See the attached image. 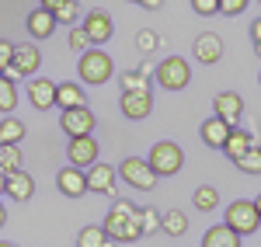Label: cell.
I'll list each match as a JSON object with an SVG mask.
<instances>
[{
    "mask_svg": "<svg viewBox=\"0 0 261 247\" xmlns=\"http://www.w3.org/2000/svg\"><path fill=\"white\" fill-rule=\"evenodd\" d=\"M101 227L112 237V244H136L140 240V209L129 199H115Z\"/></svg>",
    "mask_w": 261,
    "mask_h": 247,
    "instance_id": "1",
    "label": "cell"
},
{
    "mask_svg": "<svg viewBox=\"0 0 261 247\" xmlns=\"http://www.w3.org/2000/svg\"><path fill=\"white\" fill-rule=\"evenodd\" d=\"M112 56L101 49V45H91V49H84L81 60H77V73H81L84 84H91V87H101V84L112 80Z\"/></svg>",
    "mask_w": 261,
    "mask_h": 247,
    "instance_id": "2",
    "label": "cell"
},
{
    "mask_svg": "<svg viewBox=\"0 0 261 247\" xmlns=\"http://www.w3.org/2000/svg\"><path fill=\"white\" fill-rule=\"evenodd\" d=\"M153 77H157V84L164 91H185L192 84V63L185 56H167V60H161L153 66Z\"/></svg>",
    "mask_w": 261,
    "mask_h": 247,
    "instance_id": "3",
    "label": "cell"
},
{
    "mask_svg": "<svg viewBox=\"0 0 261 247\" xmlns=\"http://www.w3.org/2000/svg\"><path fill=\"white\" fill-rule=\"evenodd\" d=\"M115 171H119L122 181L129 188H136V191H153V188H157V171L150 167L146 157H125Z\"/></svg>",
    "mask_w": 261,
    "mask_h": 247,
    "instance_id": "4",
    "label": "cell"
},
{
    "mask_svg": "<svg viewBox=\"0 0 261 247\" xmlns=\"http://www.w3.org/2000/svg\"><path fill=\"white\" fill-rule=\"evenodd\" d=\"M150 167L157 171V178H174L181 167H185V153H181L178 143H171V140H161V143H153L150 150Z\"/></svg>",
    "mask_w": 261,
    "mask_h": 247,
    "instance_id": "5",
    "label": "cell"
},
{
    "mask_svg": "<svg viewBox=\"0 0 261 247\" xmlns=\"http://www.w3.org/2000/svg\"><path fill=\"white\" fill-rule=\"evenodd\" d=\"M223 223L233 230V233H241V237H251V233H258L261 216H258V209H254V202L237 199V202L226 206V219H223Z\"/></svg>",
    "mask_w": 261,
    "mask_h": 247,
    "instance_id": "6",
    "label": "cell"
},
{
    "mask_svg": "<svg viewBox=\"0 0 261 247\" xmlns=\"http://www.w3.org/2000/svg\"><path fill=\"white\" fill-rule=\"evenodd\" d=\"M94 125H98V119H94V112H91L87 104L60 112V129L70 136V140H73V136H91V132H94Z\"/></svg>",
    "mask_w": 261,
    "mask_h": 247,
    "instance_id": "7",
    "label": "cell"
},
{
    "mask_svg": "<svg viewBox=\"0 0 261 247\" xmlns=\"http://www.w3.org/2000/svg\"><path fill=\"white\" fill-rule=\"evenodd\" d=\"M84 174H87V191H91V195H115L119 171H115L112 164H101V160H98V164L87 167Z\"/></svg>",
    "mask_w": 261,
    "mask_h": 247,
    "instance_id": "8",
    "label": "cell"
},
{
    "mask_svg": "<svg viewBox=\"0 0 261 247\" xmlns=\"http://www.w3.org/2000/svg\"><path fill=\"white\" fill-rule=\"evenodd\" d=\"M98 157H101V146L94 136H73L70 146H66V160L73 167H91L98 164Z\"/></svg>",
    "mask_w": 261,
    "mask_h": 247,
    "instance_id": "9",
    "label": "cell"
},
{
    "mask_svg": "<svg viewBox=\"0 0 261 247\" xmlns=\"http://www.w3.org/2000/svg\"><path fill=\"white\" fill-rule=\"evenodd\" d=\"M81 28L87 32L91 45H105V42H112V35H115V24H112V18L105 11H87Z\"/></svg>",
    "mask_w": 261,
    "mask_h": 247,
    "instance_id": "10",
    "label": "cell"
},
{
    "mask_svg": "<svg viewBox=\"0 0 261 247\" xmlns=\"http://www.w3.org/2000/svg\"><path fill=\"white\" fill-rule=\"evenodd\" d=\"M213 112H216V119H223L230 129H233V125H241V119H244L241 94H233V91H220V94L213 98Z\"/></svg>",
    "mask_w": 261,
    "mask_h": 247,
    "instance_id": "11",
    "label": "cell"
},
{
    "mask_svg": "<svg viewBox=\"0 0 261 247\" xmlns=\"http://www.w3.org/2000/svg\"><path fill=\"white\" fill-rule=\"evenodd\" d=\"M119 108H122L125 119L140 122V119H146V115L153 112V94H150V91H122Z\"/></svg>",
    "mask_w": 261,
    "mask_h": 247,
    "instance_id": "12",
    "label": "cell"
},
{
    "mask_svg": "<svg viewBox=\"0 0 261 247\" xmlns=\"http://www.w3.org/2000/svg\"><path fill=\"white\" fill-rule=\"evenodd\" d=\"M28 101L39 112L56 108V80H49V77H28Z\"/></svg>",
    "mask_w": 261,
    "mask_h": 247,
    "instance_id": "13",
    "label": "cell"
},
{
    "mask_svg": "<svg viewBox=\"0 0 261 247\" xmlns=\"http://www.w3.org/2000/svg\"><path fill=\"white\" fill-rule=\"evenodd\" d=\"M192 56L199 63H205V66H213V63L223 60V39L216 35V32H202V35H195V42H192Z\"/></svg>",
    "mask_w": 261,
    "mask_h": 247,
    "instance_id": "14",
    "label": "cell"
},
{
    "mask_svg": "<svg viewBox=\"0 0 261 247\" xmlns=\"http://www.w3.org/2000/svg\"><path fill=\"white\" fill-rule=\"evenodd\" d=\"M4 195H11L14 202H28L32 195H35V178L21 167V171H11V174H4Z\"/></svg>",
    "mask_w": 261,
    "mask_h": 247,
    "instance_id": "15",
    "label": "cell"
},
{
    "mask_svg": "<svg viewBox=\"0 0 261 247\" xmlns=\"http://www.w3.org/2000/svg\"><path fill=\"white\" fill-rule=\"evenodd\" d=\"M56 185L66 199H84L87 195V174H84V167H63L60 174H56Z\"/></svg>",
    "mask_w": 261,
    "mask_h": 247,
    "instance_id": "16",
    "label": "cell"
},
{
    "mask_svg": "<svg viewBox=\"0 0 261 247\" xmlns=\"http://www.w3.org/2000/svg\"><path fill=\"white\" fill-rule=\"evenodd\" d=\"M24 28H28V35H32L35 42L53 39V32H56V14H53V11H45V7H35V11H28Z\"/></svg>",
    "mask_w": 261,
    "mask_h": 247,
    "instance_id": "17",
    "label": "cell"
},
{
    "mask_svg": "<svg viewBox=\"0 0 261 247\" xmlns=\"http://www.w3.org/2000/svg\"><path fill=\"white\" fill-rule=\"evenodd\" d=\"M14 66H18L24 77H35L39 73V66H42V52H39V45H32V42H21V45H14Z\"/></svg>",
    "mask_w": 261,
    "mask_h": 247,
    "instance_id": "18",
    "label": "cell"
},
{
    "mask_svg": "<svg viewBox=\"0 0 261 247\" xmlns=\"http://www.w3.org/2000/svg\"><path fill=\"white\" fill-rule=\"evenodd\" d=\"M254 143H258V140H254L247 129L233 125V129H230V136H226V143H223V153H226L230 160H241V157H244V153H247Z\"/></svg>",
    "mask_w": 261,
    "mask_h": 247,
    "instance_id": "19",
    "label": "cell"
},
{
    "mask_svg": "<svg viewBox=\"0 0 261 247\" xmlns=\"http://www.w3.org/2000/svg\"><path fill=\"white\" fill-rule=\"evenodd\" d=\"M81 104H87L81 84H73V80H60L56 84V108H60V112H66V108H81Z\"/></svg>",
    "mask_w": 261,
    "mask_h": 247,
    "instance_id": "20",
    "label": "cell"
},
{
    "mask_svg": "<svg viewBox=\"0 0 261 247\" xmlns=\"http://www.w3.org/2000/svg\"><path fill=\"white\" fill-rule=\"evenodd\" d=\"M199 136H202V143L205 146H213V150H223V143H226V136H230V125L223 122V119H205L199 129Z\"/></svg>",
    "mask_w": 261,
    "mask_h": 247,
    "instance_id": "21",
    "label": "cell"
},
{
    "mask_svg": "<svg viewBox=\"0 0 261 247\" xmlns=\"http://www.w3.org/2000/svg\"><path fill=\"white\" fill-rule=\"evenodd\" d=\"M202 247H241V233H233L226 223H216V227L205 230Z\"/></svg>",
    "mask_w": 261,
    "mask_h": 247,
    "instance_id": "22",
    "label": "cell"
},
{
    "mask_svg": "<svg viewBox=\"0 0 261 247\" xmlns=\"http://www.w3.org/2000/svg\"><path fill=\"white\" fill-rule=\"evenodd\" d=\"M21 140H24V122L14 115L0 119V146H18Z\"/></svg>",
    "mask_w": 261,
    "mask_h": 247,
    "instance_id": "23",
    "label": "cell"
},
{
    "mask_svg": "<svg viewBox=\"0 0 261 247\" xmlns=\"http://www.w3.org/2000/svg\"><path fill=\"white\" fill-rule=\"evenodd\" d=\"M188 230V216L181 212V209H167V212H161V233H167V237H181Z\"/></svg>",
    "mask_w": 261,
    "mask_h": 247,
    "instance_id": "24",
    "label": "cell"
},
{
    "mask_svg": "<svg viewBox=\"0 0 261 247\" xmlns=\"http://www.w3.org/2000/svg\"><path fill=\"white\" fill-rule=\"evenodd\" d=\"M77 247H112V237L105 233V227H84L77 233Z\"/></svg>",
    "mask_w": 261,
    "mask_h": 247,
    "instance_id": "25",
    "label": "cell"
},
{
    "mask_svg": "<svg viewBox=\"0 0 261 247\" xmlns=\"http://www.w3.org/2000/svg\"><path fill=\"white\" fill-rule=\"evenodd\" d=\"M192 202H195L199 212H213V209L220 206V191H216L213 185H199V188H195V195H192Z\"/></svg>",
    "mask_w": 261,
    "mask_h": 247,
    "instance_id": "26",
    "label": "cell"
},
{
    "mask_svg": "<svg viewBox=\"0 0 261 247\" xmlns=\"http://www.w3.org/2000/svg\"><path fill=\"white\" fill-rule=\"evenodd\" d=\"M153 233H161V209L143 206L140 209V237H153Z\"/></svg>",
    "mask_w": 261,
    "mask_h": 247,
    "instance_id": "27",
    "label": "cell"
},
{
    "mask_svg": "<svg viewBox=\"0 0 261 247\" xmlns=\"http://www.w3.org/2000/svg\"><path fill=\"white\" fill-rule=\"evenodd\" d=\"M18 108V84H11L0 73V112H14Z\"/></svg>",
    "mask_w": 261,
    "mask_h": 247,
    "instance_id": "28",
    "label": "cell"
},
{
    "mask_svg": "<svg viewBox=\"0 0 261 247\" xmlns=\"http://www.w3.org/2000/svg\"><path fill=\"white\" fill-rule=\"evenodd\" d=\"M157 45H161V35H157L153 28H140V32H136V49H140L143 56H153Z\"/></svg>",
    "mask_w": 261,
    "mask_h": 247,
    "instance_id": "29",
    "label": "cell"
},
{
    "mask_svg": "<svg viewBox=\"0 0 261 247\" xmlns=\"http://www.w3.org/2000/svg\"><path fill=\"white\" fill-rule=\"evenodd\" d=\"M122 91H150V77L146 73H140V70H125L119 77Z\"/></svg>",
    "mask_w": 261,
    "mask_h": 247,
    "instance_id": "30",
    "label": "cell"
},
{
    "mask_svg": "<svg viewBox=\"0 0 261 247\" xmlns=\"http://www.w3.org/2000/svg\"><path fill=\"white\" fill-rule=\"evenodd\" d=\"M233 164L241 167L244 174H261V146L254 143V146H251V150L241 157V160H233Z\"/></svg>",
    "mask_w": 261,
    "mask_h": 247,
    "instance_id": "31",
    "label": "cell"
},
{
    "mask_svg": "<svg viewBox=\"0 0 261 247\" xmlns=\"http://www.w3.org/2000/svg\"><path fill=\"white\" fill-rule=\"evenodd\" d=\"M0 171H21V146H0Z\"/></svg>",
    "mask_w": 261,
    "mask_h": 247,
    "instance_id": "32",
    "label": "cell"
},
{
    "mask_svg": "<svg viewBox=\"0 0 261 247\" xmlns=\"http://www.w3.org/2000/svg\"><path fill=\"white\" fill-rule=\"evenodd\" d=\"M53 14H56V24H73V21L81 18V4L77 0H63Z\"/></svg>",
    "mask_w": 261,
    "mask_h": 247,
    "instance_id": "33",
    "label": "cell"
},
{
    "mask_svg": "<svg viewBox=\"0 0 261 247\" xmlns=\"http://www.w3.org/2000/svg\"><path fill=\"white\" fill-rule=\"evenodd\" d=\"M192 11L199 18H213V14H220V0H192Z\"/></svg>",
    "mask_w": 261,
    "mask_h": 247,
    "instance_id": "34",
    "label": "cell"
},
{
    "mask_svg": "<svg viewBox=\"0 0 261 247\" xmlns=\"http://www.w3.org/2000/svg\"><path fill=\"white\" fill-rule=\"evenodd\" d=\"M70 49H73V52L91 49V39H87V32H84V28H70Z\"/></svg>",
    "mask_w": 261,
    "mask_h": 247,
    "instance_id": "35",
    "label": "cell"
},
{
    "mask_svg": "<svg viewBox=\"0 0 261 247\" xmlns=\"http://www.w3.org/2000/svg\"><path fill=\"white\" fill-rule=\"evenodd\" d=\"M244 7H247V0H220V14H226V18H237Z\"/></svg>",
    "mask_w": 261,
    "mask_h": 247,
    "instance_id": "36",
    "label": "cell"
},
{
    "mask_svg": "<svg viewBox=\"0 0 261 247\" xmlns=\"http://www.w3.org/2000/svg\"><path fill=\"white\" fill-rule=\"evenodd\" d=\"M11 60H14V42L0 39V66H7ZM0 73H4V70H0Z\"/></svg>",
    "mask_w": 261,
    "mask_h": 247,
    "instance_id": "37",
    "label": "cell"
},
{
    "mask_svg": "<svg viewBox=\"0 0 261 247\" xmlns=\"http://www.w3.org/2000/svg\"><path fill=\"white\" fill-rule=\"evenodd\" d=\"M4 77H7V80H11V84H18V80H28V77L21 73V70H18V66H14V63H7V66H4Z\"/></svg>",
    "mask_w": 261,
    "mask_h": 247,
    "instance_id": "38",
    "label": "cell"
},
{
    "mask_svg": "<svg viewBox=\"0 0 261 247\" xmlns=\"http://www.w3.org/2000/svg\"><path fill=\"white\" fill-rule=\"evenodd\" d=\"M129 4H140V7H146V11H161L164 0H129Z\"/></svg>",
    "mask_w": 261,
    "mask_h": 247,
    "instance_id": "39",
    "label": "cell"
},
{
    "mask_svg": "<svg viewBox=\"0 0 261 247\" xmlns=\"http://www.w3.org/2000/svg\"><path fill=\"white\" fill-rule=\"evenodd\" d=\"M251 42H261V18L251 21Z\"/></svg>",
    "mask_w": 261,
    "mask_h": 247,
    "instance_id": "40",
    "label": "cell"
},
{
    "mask_svg": "<svg viewBox=\"0 0 261 247\" xmlns=\"http://www.w3.org/2000/svg\"><path fill=\"white\" fill-rule=\"evenodd\" d=\"M60 4H63V0H42L39 7H45V11H56V7H60Z\"/></svg>",
    "mask_w": 261,
    "mask_h": 247,
    "instance_id": "41",
    "label": "cell"
},
{
    "mask_svg": "<svg viewBox=\"0 0 261 247\" xmlns=\"http://www.w3.org/2000/svg\"><path fill=\"white\" fill-rule=\"evenodd\" d=\"M0 227H7V209H4V202H0Z\"/></svg>",
    "mask_w": 261,
    "mask_h": 247,
    "instance_id": "42",
    "label": "cell"
},
{
    "mask_svg": "<svg viewBox=\"0 0 261 247\" xmlns=\"http://www.w3.org/2000/svg\"><path fill=\"white\" fill-rule=\"evenodd\" d=\"M254 209H258V216H261V195H258V199H254Z\"/></svg>",
    "mask_w": 261,
    "mask_h": 247,
    "instance_id": "43",
    "label": "cell"
},
{
    "mask_svg": "<svg viewBox=\"0 0 261 247\" xmlns=\"http://www.w3.org/2000/svg\"><path fill=\"white\" fill-rule=\"evenodd\" d=\"M0 247H18V244H11V240H0Z\"/></svg>",
    "mask_w": 261,
    "mask_h": 247,
    "instance_id": "44",
    "label": "cell"
},
{
    "mask_svg": "<svg viewBox=\"0 0 261 247\" xmlns=\"http://www.w3.org/2000/svg\"><path fill=\"white\" fill-rule=\"evenodd\" d=\"M254 52H258V56H261V42H254Z\"/></svg>",
    "mask_w": 261,
    "mask_h": 247,
    "instance_id": "45",
    "label": "cell"
},
{
    "mask_svg": "<svg viewBox=\"0 0 261 247\" xmlns=\"http://www.w3.org/2000/svg\"><path fill=\"white\" fill-rule=\"evenodd\" d=\"M0 191H4V171H0Z\"/></svg>",
    "mask_w": 261,
    "mask_h": 247,
    "instance_id": "46",
    "label": "cell"
},
{
    "mask_svg": "<svg viewBox=\"0 0 261 247\" xmlns=\"http://www.w3.org/2000/svg\"><path fill=\"white\" fill-rule=\"evenodd\" d=\"M0 70H4V66H0Z\"/></svg>",
    "mask_w": 261,
    "mask_h": 247,
    "instance_id": "47",
    "label": "cell"
},
{
    "mask_svg": "<svg viewBox=\"0 0 261 247\" xmlns=\"http://www.w3.org/2000/svg\"><path fill=\"white\" fill-rule=\"evenodd\" d=\"M258 80H261V77H258Z\"/></svg>",
    "mask_w": 261,
    "mask_h": 247,
    "instance_id": "48",
    "label": "cell"
}]
</instances>
